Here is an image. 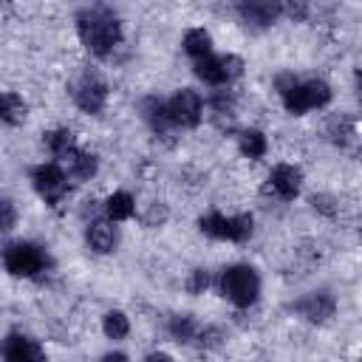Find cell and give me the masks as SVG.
Returning <instances> with one entry per match:
<instances>
[{
  "label": "cell",
  "mask_w": 362,
  "mask_h": 362,
  "mask_svg": "<svg viewBox=\"0 0 362 362\" xmlns=\"http://www.w3.org/2000/svg\"><path fill=\"white\" fill-rule=\"evenodd\" d=\"M76 31H79L82 45L90 54H96V57L110 54L119 45V40H122V23H119V17L110 8H102V6H93V8L79 11Z\"/></svg>",
  "instance_id": "obj_1"
},
{
  "label": "cell",
  "mask_w": 362,
  "mask_h": 362,
  "mask_svg": "<svg viewBox=\"0 0 362 362\" xmlns=\"http://www.w3.org/2000/svg\"><path fill=\"white\" fill-rule=\"evenodd\" d=\"M280 93H283V105L288 113H305V110L328 105V99H331V88L322 79L291 82V85H283Z\"/></svg>",
  "instance_id": "obj_2"
},
{
  "label": "cell",
  "mask_w": 362,
  "mask_h": 362,
  "mask_svg": "<svg viewBox=\"0 0 362 362\" xmlns=\"http://www.w3.org/2000/svg\"><path fill=\"white\" fill-rule=\"evenodd\" d=\"M221 291L229 303L235 305H252L260 294V280H257V272L249 269V266H229L223 274H221Z\"/></svg>",
  "instance_id": "obj_3"
},
{
  "label": "cell",
  "mask_w": 362,
  "mask_h": 362,
  "mask_svg": "<svg viewBox=\"0 0 362 362\" xmlns=\"http://www.w3.org/2000/svg\"><path fill=\"white\" fill-rule=\"evenodd\" d=\"M3 263L14 277H37L48 266V255L34 243H11L3 252Z\"/></svg>",
  "instance_id": "obj_4"
},
{
  "label": "cell",
  "mask_w": 362,
  "mask_h": 362,
  "mask_svg": "<svg viewBox=\"0 0 362 362\" xmlns=\"http://www.w3.org/2000/svg\"><path fill=\"white\" fill-rule=\"evenodd\" d=\"M201 232L221 240H246L252 235V215H221L209 212L201 218Z\"/></svg>",
  "instance_id": "obj_5"
},
{
  "label": "cell",
  "mask_w": 362,
  "mask_h": 362,
  "mask_svg": "<svg viewBox=\"0 0 362 362\" xmlns=\"http://www.w3.org/2000/svg\"><path fill=\"white\" fill-rule=\"evenodd\" d=\"M240 71H243V62L235 54H223V57H212L209 54V57L195 62V74L209 85H226L235 76H240Z\"/></svg>",
  "instance_id": "obj_6"
},
{
  "label": "cell",
  "mask_w": 362,
  "mask_h": 362,
  "mask_svg": "<svg viewBox=\"0 0 362 362\" xmlns=\"http://www.w3.org/2000/svg\"><path fill=\"white\" fill-rule=\"evenodd\" d=\"M74 99L76 105L85 110V113H99L105 107V99H107V85L102 82V76L96 74H82L74 85Z\"/></svg>",
  "instance_id": "obj_7"
},
{
  "label": "cell",
  "mask_w": 362,
  "mask_h": 362,
  "mask_svg": "<svg viewBox=\"0 0 362 362\" xmlns=\"http://www.w3.org/2000/svg\"><path fill=\"white\" fill-rule=\"evenodd\" d=\"M167 116L178 127H195L201 119V96L189 88H181L170 102H167Z\"/></svg>",
  "instance_id": "obj_8"
},
{
  "label": "cell",
  "mask_w": 362,
  "mask_h": 362,
  "mask_svg": "<svg viewBox=\"0 0 362 362\" xmlns=\"http://www.w3.org/2000/svg\"><path fill=\"white\" fill-rule=\"evenodd\" d=\"M34 187L48 204H59L68 192V175L57 164H40L34 170Z\"/></svg>",
  "instance_id": "obj_9"
},
{
  "label": "cell",
  "mask_w": 362,
  "mask_h": 362,
  "mask_svg": "<svg viewBox=\"0 0 362 362\" xmlns=\"http://www.w3.org/2000/svg\"><path fill=\"white\" fill-rule=\"evenodd\" d=\"M3 359L6 362H45V351L23 334H8L3 339Z\"/></svg>",
  "instance_id": "obj_10"
},
{
  "label": "cell",
  "mask_w": 362,
  "mask_h": 362,
  "mask_svg": "<svg viewBox=\"0 0 362 362\" xmlns=\"http://www.w3.org/2000/svg\"><path fill=\"white\" fill-rule=\"evenodd\" d=\"M300 187H303V173L291 164H277L269 175V189L283 201H291L300 192Z\"/></svg>",
  "instance_id": "obj_11"
},
{
  "label": "cell",
  "mask_w": 362,
  "mask_h": 362,
  "mask_svg": "<svg viewBox=\"0 0 362 362\" xmlns=\"http://www.w3.org/2000/svg\"><path fill=\"white\" fill-rule=\"evenodd\" d=\"M297 311L311 322H325L334 314V297L325 294V291H314V294H308L305 300L297 303Z\"/></svg>",
  "instance_id": "obj_12"
},
{
  "label": "cell",
  "mask_w": 362,
  "mask_h": 362,
  "mask_svg": "<svg viewBox=\"0 0 362 362\" xmlns=\"http://www.w3.org/2000/svg\"><path fill=\"white\" fill-rule=\"evenodd\" d=\"M88 246L93 252H110L116 246V229L107 221H93L88 226Z\"/></svg>",
  "instance_id": "obj_13"
},
{
  "label": "cell",
  "mask_w": 362,
  "mask_h": 362,
  "mask_svg": "<svg viewBox=\"0 0 362 362\" xmlns=\"http://www.w3.org/2000/svg\"><path fill=\"white\" fill-rule=\"evenodd\" d=\"M283 8L277 3H243L240 6V17L246 23H255V25H269L274 23V17L280 14Z\"/></svg>",
  "instance_id": "obj_14"
},
{
  "label": "cell",
  "mask_w": 362,
  "mask_h": 362,
  "mask_svg": "<svg viewBox=\"0 0 362 362\" xmlns=\"http://www.w3.org/2000/svg\"><path fill=\"white\" fill-rule=\"evenodd\" d=\"M141 110H144V119L150 122V127L156 130V133H161V136H167V130H170V116H167V105L161 102V99H144L141 102Z\"/></svg>",
  "instance_id": "obj_15"
},
{
  "label": "cell",
  "mask_w": 362,
  "mask_h": 362,
  "mask_svg": "<svg viewBox=\"0 0 362 362\" xmlns=\"http://www.w3.org/2000/svg\"><path fill=\"white\" fill-rule=\"evenodd\" d=\"M184 51L198 62V59L212 54V37L204 28H192V31L184 34Z\"/></svg>",
  "instance_id": "obj_16"
},
{
  "label": "cell",
  "mask_w": 362,
  "mask_h": 362,
  "mask_svg": "<svg viewBox=\"0 0 362 362\" xmlns=\"http://www.w3.org/2000/svg\"><path fill=\"white\" fill-rule=\"evenodd\" d=\"M25 102L17 93H0V122L6 124H20L25 122Z\"/></svg>",
  "instance_id": "obj_17"
},
{
  "label": "cell",
  "mask_w": 362,
  "mask_h": 362,
  "mask_svg": "<svg viewBox=\"0 0 362 362\" xmlns=\"http://www.w3.org/2000/svg\"><path fill=\"white\" fill-rule=\"evenodd\" d=\"M45 141H48V150L57 156V158H71V153L76 150V141H74V133L71 130H65V127H59V130H54V133H48L45 136Z\"/></svg>",
  "instance_id": "obj_18"
},
{
  "label": "cell",
  "mask_w": 362,
  "mask_h": 362,
  "mask_svg": "<svg viewBox=\"0 0 362 362\" xmlns=\"http://www.w3.org/2000/svg\"><path fill=\"white\" fill-rule=\"evenodd\" d=\"M107 215H110V221H127L130 215H133V209H136V201H133V195L130 192H124V189H119V192H113L110 198H107Z\"/></svg>",
  "instance_id": "obj_19"
},
{
  "label": "cell",
  "mask_w": 362,
  "mask_h": 362,
  "mask_svg": "<svg viewBox=\"0 0 362 362\" xmlns=\"http://www.w3.org/2000/svg\"><path fill=\"white\" fill-rule=\"evenodd\" d=\"M68 164H71V175H76V178H90L96 173V156L93 153L74 150L71 158H68Z\"/></svg>",
  "instance_id": "obj_20"
},
{
  "label": "cell",
  "mask_w": 362,
  "mask_h": 362,
  "mask_svg": "<svg viewBox=\"0 0 362 362\" xmlns=\"http://www.w3.org/2000/svg\"><path fill=\"white\" fill-rule=\"evenodd\" d=\"M240 153L246 158H260L266 153V136L260 130H246L240 133Z\"/></svg>",
  "instance_id": "obj_21"
},
{
  "label": "cell",
  "mask_w": 362,
  "mask_h": 362,
  "mask_svg": "<svg viewBox=\"0 0 362 362\" xmlns=\"http://www.w3.org/2000/svg\"><path fill=\"white\" fill-rule=\"evenodd\" d=\"M102 328H105V334H107L110 339H122V337H127L130 322H127V317H124L122 311H107L105 320H102Z\"/></svg>",
  "instance_id": "obj_22"
},
{
  "label": "cell",
  "mask_w": 362,
  "mask_h": 362,
  "mask_svg": "<svg viewBox=\"0 0 362 362\" xmlns=\"http://www.w3.org/2000/svg\"><path fill=\"white\" fill-rule=\"evenodd\" d=\"M170 334L178 339V342H189L195 334H198V325L192 317H173L170 322Z\"/></svg>",
  "instance_id": "obj_23"
},
{
  "label": "cell",
  "mask_w": 362,
  "mask_h": 362,
  "mask_svg": "<svg viewBox=\"0 0 362 362\" xmlns=\"http://www.w3.org/2000/svg\"><path fill=\"white\" fill-rule=\"evenodd\" d=\"M354 133H356V130H354V122H351V119L339 116V119L331 122V136H334V141H348Z\"/></svg>",
  "instance_id": "obj_24"
},
{
  "label": "cell",
  "mask_w": 362,
  "mask_h": 362,
  "mask_svg": "<svg viewBox=\"0 0 362 362\" xmlns=\"http://www.w3.org/2000/svg\"><path fill=\"white\" fill-rule=\"evenodd\" d=\"M14 223H17V209H14V204H11V201H0V232L11 229Z\"/></svg>",
  "instance_id": "obj_25"
},
{
  "label": "cell",
  "mask_w": 362,
  "mask_h": 362,
  "mask_svg": "<svg viewBox=\"0 0 362 362\" xmlns=\"http://www.w3.org/2000/svg\"><path fill=\"white\" fill-rule=\"evenodd\" d=\"M206 286H209V274H206L204 269H195L192 277H189V283H187V288H189L192 294H201Z\"/></svg>",
  "instance_id": "obj_26"
},
{
  "label": "cell",
  "mask_w": 362,
  "mask_h": 362,
  "mask_svg": "<svg viewBox=\"0 0 362 362\" xmlns=\"http://www.w3.org/2000/svg\"><path fill=\"white\" fill-rule=\"evenodd\" d=\"M198 337H201V345H218L221 331H218V328H206V331H201Z\"/></svg>",
  "instance_id": "obj_27"
},
{
  "label": "cell",
  "mask_w": 362,
  "mask_h": 362,
  "mask_svg": "<svg viewBox=\"0 0 362 362\" xmlns=\"http://www.w3.org/2000/svg\"><path fill=\"white\" fill-rule=\"evenodd\" d=\"M144 362H173V359H170L167 354H161V351H156V354H150V356H147Z\"/></svg>",
  "instance_id": "obj_28"
},
{
  "label": "cell",
  "mask_w": 362,
  "mask_h": 362,
  "mask_svg": "<svg viewBox=\"0 0 362 362\" xmlns=\"http://www.w3.org/2000/svg\"><path fill=\"white\" fill-rule=\"evenodd\" d=\"M102 362H127V356L113 351V354H105V356H102Z\"/></svg>",
  "instance_id": "obj_29"
}]
</instances>
